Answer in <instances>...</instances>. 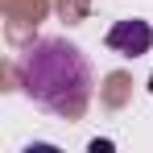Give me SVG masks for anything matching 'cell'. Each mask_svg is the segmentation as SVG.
Returning <instances> with one entry per match:
<instances>
[{
    "instance_id": "cell-1",
    "label": "cell",
    "mask_w": 153,
    "mask_h": 153,
    "mask_svg": "<svg viewBox=\"0 0 153 153\" xmlns=\"http://www.w3.org/2000/svg\"><path fill=\"white\" fill-rule=\"evenodd\" d=\"M17 79H21V91L42 112L62 116V120L83 116L91 103V87H95L87 54L66 37H37L21 54Z\"/></svg>"
},
{
    "instance_id": "cell-3",
    "label": "cell",
    "mask_w": 153,
    "mask_h": 153,
    "mask_svg": "<svg viewBox=\"0 0 153 153\" xmlns=\"http://www.w3.org/2000/svg\"><path fill=\"white\" fill-rule=\"evenodd\" d=\"M149 91H153V79H149Z\"/></svg>"
},
{
    "instance_id": "cell-2",
    "label": "cell",
    "mask_w": 153,
    "mask_h": 153,
    "mask_svg": "<svg viewBox=\"0 0 153 153\" xmlns=\"http://www.w3.org/2000/svg\"><path fill=\"white\" fill-rule=\"evenodd\" d=\"M108 46L116 54L141 58V54H149V46H153V25L149 21H116V25L108 29Z\"/></svg>"
}]
</instances>
